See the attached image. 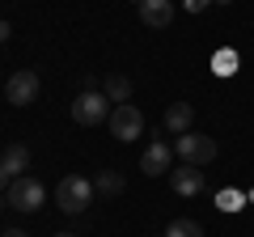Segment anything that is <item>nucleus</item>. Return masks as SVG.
I'll list each match as a JSON object with an SVG mask.
<instances>
[{
  "label": "nucleus",
  "instance_id": "obj_1",
  "mask_svg": "<svg viewBox=\"0 0 254 237\" xmlns=\"http://www.w3.org/2000/svg\"><path fill=\"white\" fill-rule=\"evenodd\" d=\"M55 203H60V212H68V216L85 212L93 203V182H89V178H81V174L60 178V186H55Z\"/></svg>",
  "mask_w": 254,
  "mask_h": 237
},
{
  "label": "nucleus",
  "instance_id": "obj_2",
  "mask_svg": "<svg viewBox=\"0 0 254 237\" xmlns=\"http://www.w3.org/2000/svg\"><path fill=\"white\" fill-rule=\"evenodd\" d=\"M174 157H178L182 165H212V157H216V140L212 136H195V131H187V136H178V144H174Z\"/></svg>",
  "mask_w": 254,
  "mask_h": 237
},
{
  "label": "nucleus",
  "instance_id": "obj_3",
  "mask_svg": "<svg viewBox=\"0 0 254 237\" xmlns=\"http://www.w3.org/2000/svg\"><path fill=\"white\" fill-rule=\"evenodd\" d=\"M106 123H110V136H115V140H123V144H131V140H140V136H144V115H140V106H131V102L115 106Z\"/></svg>",
  "mask_w": 254,
  "mask_h": 237
},
{
  "label": "nucleus",
  "instance_id": "obj_4",
  "mask_svg": "<svg viewBox=\"0 0 254 237\" xmlns=\"http://www.w3.org/2000/svg\"><path fill=\"white\" fill-rule=\"evenodd\" d=\"M72 118L81 123V127H98V123H106L110 118V98L98 89H85L81 98L72 102Z\"/></svg>",
  "mask_w": 254,
  "mask_h": 237
},
{
  "label": "nucleus",
  "instance_id": "obj_5",
  "mask_svg": "<svg viewBox=\"0 0 254 237\" xmlns=\"http://www.w3.org/2000/svg\"><path fill=\"white\" fill-rule=\"evenodd\" d=\"M9 208H13V212H38V208H43V182L30 178V174L13 178V186H9Z\"/></svg>",
  "mask_w": 254,
  "mask_h": 237
},
{
  "label": "nucleus",
  "instance_id": "obj_6",
  "mask_svg": "<svg viewBox=\"0 0 254 237\" xmlns=\"http://www.w3.org/2000/svg\"><path fill=\"white\" fill-rule=\"evenodd\" d=\"M38 89H43L38 72H34V68H21V72L9 76V85H4V98H9V106H30V102H38Z\"/></svg>",
  "mask_w": 254,
  "mask_h": 237
},
{
  "label": "nucleus",
  "instance_id": "obj_7",
  "mask_svg": "<svg viewBox=\"0 0 254 237\" xmlns=\"http://www.w3.org/2000/svg\"><path fill=\"white\" fill-rule=\"evenodd\" d=\"M140 170H144L148 178L170 174L174 170V144H170V140H153V144L144 148V157H140Z\"/></svg>",
  "mask_w": 254,
  "mask_h": 237
},
{
  "label": "nucleus",
  "instance_id": "obj_8",
  "mask_svg": "<svg viewBox=\"0 0 254 237\" xmlns=\"http://www.w3.org/2000/svg\"><path fill=\"white\" fill-rule=\"evenodd\" d=\"M136 13L148 30H165L174 21V0H136Z\"/></svg>",
  "mask_w": 254,
  "mask_h": 237
},
{
  "label": "nucleus",
  "instance_id": "obj_9",
  "mask_svg": "<svg viewBox=\"0 0 254 237\" xmlns=\"http://www.w3.org/2000/svg\"><path fill=\"white\" fill-rule=\"evenodd\" d=\"M170 186H174V195L190 199V195H199V191H203V170H199V165H182V170H170Z\"/></svg>",
  "mask_w": 254,
  "mask_h": 237
},
{
  "label": "nucleus",
  "instance_id": "obj_10",
  "mask_svg": "<svg viewBox=\"0 0 254 237\" xmlns=\"http://www.w3.org/2000/svg\"><path fill=\"white\" fill-rule=\"evenodd\" d=\"M190 123H195V106H190V102H170V106H165V131L187 136Z\"/></svg>",
  "mask_w": 254,
  "mask_h": 237
},
{
  "label": "nucleus",
  "instance_id": "obj_11",
  "mask_svg": "<svg viewBox=\"0 0 254 237\" xmlns=\"http://www.w3.org/2000/svg\"><path fill=\"white\" fill-rule=\"evenodd\" d=\"M0 165H4L13 178H21L26 165H30V148H26V144H9V148H4V157H0Z\"/></svg>",
  "mask_w": 254,
  "mask_h": 237
},
{
  "label": "nucleus",
  "instance_id": "obj_12",
  "mask_svg": "<svg viewBox=\"0 0 254 237\" xmlns=\"http://www.w3.org/2000/svg\"><path fill=\"white\" fill-rule=\"evenodd\" d=\"M165 237H203V225L199 220H170V225H165Z\"/></svg>",
  "mask_w": 254,
  "mask_h": 237
},
{
  "label": "nucleus",
  "instance_id": "obj_13",
  "mask_svg": "<svg viewBox=\"0 0 254 237\" xmlns=\"http://www.w3.org/2000/svg\"><path fill=\"white\" fill-rule=\"evenodd\" d=\"M106 98L123 106V102L131 98V81H127V76H119V72H115V76H106Z\"/></svg>",
  "mask_w": 254,
  "mask_h": 237
},
{
  "label": "nucleus",
  "instance_id": "obj_14",
  "mask_svg": "<svg viewBox=\"0 0 254 237\" xmlns=\"http://www.w3.org/2000/svg\"><path fill=\"white\" fill-rule=\"evenodd\" d=\"M93 191H106V195H119V191H123V178H119V174H110V170H102L98 178H93Z\"/></svg>",
  "mask_w": 254,
  "mask_h": 237
},
{
  "label": "nucleus",
  "instance_id": "obj_15",
  "mask_svg": "<svg viewBox=\"0 0 254 237\" xmlns=\"http://www.w3.org/2000/svg\"><path fill=\"white\" fill-rule=\"evenodd\" d=\"M187 9L190 13H203V9H208V0H187Z\"/></svg>",
  "mask_w": 254,
  "mask_h": 237
},
{
  "label": "nucleus",
  "instance_id": "obj_16",
  "mask_svg": "<svg viewBox=\"0 0 254 237\" xmlns=\"http://www.w3.org/2000/svg\"><path fill=\"white\" fill-rule=\"evenodd\" d=\"M9 34H13V26H9V21H0V47L9 43Z\"/></svg>",
  "mask_w": 254,
  "mask_h": 237
},
{
  "label": "nucleus",
  "instance_id": "obj_17",
  "mask_svg": "<svg viewBox=\"0 0 254 237\" xmlns=\"http://www.w3.org/2000/svg\"><path fill=\"white\" fill-rule=\"evenodd\" d=\"M4 186H13V174L4 170V165H0V191H4Z\"/></svg>",
  "mask_w": 254,
  "mask_h": 237
},
{
  "label": "nucleus",
  "instance_id": "obj_18",
  "mask_svg": "<svg viewBox=\"0 0 254 237\" xmlns=\"http://www.w3.org/2000/svg\"><path fill=\"white\" fill-rule=\"evenodd\" d=\"M0 237H30V233H26V229H4Z\"/></svg>",
  "mask_w": 254,
  "mask_h": 237
},
{
  "label": "nucleus",
  "instance_id": "obj_19",
  "mask_svg": "<svg viewBox=\"0 0 254 237\" xmlns=\"http://www.w3.org/2000/svg\"><path fill=\"white\" fill-rule=\"evenodd\" d=\"M212 4H233V0H212Z\"/></svg>",
  "mask_w": 254,
  "mask_h": 237
},
{
  "label": "nucleus",
  "instance_id": "obj_20",
  "mask_svg": "<svg viewBox=\"0 0 254 237\" xmlns=\"http://www.w3.org/2000/svg\"><path fill=\"white\" fill-rule=\"evenodd\" d=\"M55 237H76V233H55Z\"/></svg>",
  "mask_w": 254,
  "mask_h": 237
},
{
  "label": "nucleus",
  "instance_id": "obj_21",
  "mask_svg": "<svg viewBox=\"0 0 254 237\" xmlns=\"http://www.w3.org/2000/svg\"><path fill=\"white\" fill-rule=\"evenodd\" d=\"M4 203H9V199H0V208H4Z\"/></svg>",
  "mask_w": 254,
  "mask_h": 237
}]
</instances>
